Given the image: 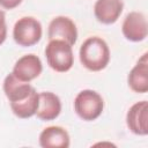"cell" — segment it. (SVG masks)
Segmentation results:
<instances>
[{
	"label": "cell",
	"mask_w": 148,
	"mask_h": 148,
	"mask_svg": "<svg viewBox=\"0 0 148 148\" xmlns=\"http://www.w3.org/2000/svg\"><path fill=\"white\" fill-rule=\"evenodd\" d=\"M38 142L43 148H68L71 146V136L62 126L52 125L43 128L39 133Z\"/></svg>",
	"instance_id": "cell-13"
},
{
	"label": "cell",
	"mask_w": 148,
	"mask_h": 148,
	"mask_svg": "<svg viewBox=\"0 0 148 148\" xmlns=\"http://www.w3.org/2000/svg\"><path fill=\"white\" fill-rule=\"evenodd\" d=\"M23 0H0V7L7 10L15 9L22 3Z\"/></svg>",
	"instance_id": "cell-16"
},
{
	"label": "cell",
	"mask_w": 148,
	"mask_h": 148,
	"mask_svg": "<svg viewBox=\"0 0 148 148\" xmlns=\"http://www.w3.org/2000/svg\"><path fill=\"white\" fill-rule=\"evenodd\" d=\"M62 104L59 96L52 91L39 92V103L36 111V117L42 121H52L61 113Z\"/></svg>",
	"instance_id": "cell-11"
},
{
	"label": "cell",
	"mask_w": 148,
	"mask_h": 148,
	"mask_svg": "<svg viewBox=\"0 0 148 148\" xmlns=\"http://www.w3.org/2000/svg\"><path fill=\"white\" fill-rule=\"evenodd\" d=\"M104 110V99L99 92L92 89H83L74 98V111L83 121H94L101 117Z\"/></svg>",
	"instance_id": "cell-3"
},
{
	"label": "cell",
	"mask_w": 148,
	"mask_h": 148,
	"mask_svg": "<svg viewBox=\"0 0 148 148\" xmlns=\"http://www.w3.org/2000/svg\"><path fill=\"white\" fill-rule=\"evenodd\" d=\"M44 53L49 67L54 72L66 73L74 65L73 46L62 39H50Z\"/></svg>",
	"instance_id": "cell-2"
},
{
	"label": "cell",
	"mask_w": 148,
	"mask_h": 148,
	"mask_svg": "<svg viewBox=\"0 0 148 148\" xmlns=\"http://www.w3.org/2000/svg\"><path fill=\"white\" fill-rule=\"evenodd\" d=\"M126 126L131 133L146 136L148 134V103L147 101L135 102L126 113Z\"/></svg>",
	"instance_id": "cell-7"
},
{
	"label": "cell",
	"mask_w": 148,
	"mask_h": 148,
	"mask_svg": "<svg viewBox=\"0 0 148 148\" xmlns=\"http://www.w3.org/2000/svg\"><path fill=\"white\" fill-rule=\"evenodd\" d=\"M77 28L75 22L65 15L53 17L47 27V38L50 39H62L69 45L74 46L77 40Z\"/></svg>",
	"instance_id": "cell-6"
},
{
	"label": "cell",
	"mask_w": 148,
	"mask_h": 148,
	"mask_svg": "<svg viewBox=\"0 0 148 148\" xmlns=\"http://www.w3.org/2000/svg\"><path fill=\"white\" fill-rule=\"evenodd\" d=\"M43 72V64L38 56L28 53L20 57L12 69V73L21 81L31 82L37 79Z\"/></svg>",
	"instance_id": "cell-8"
},
{
	"label": "cell",
	"mask_w": 148,
	"mask_h": 148,
	"mask_svg": "<svg viewBox=\"0 0 148 148\" xmlns=\"http://www.w3.org/2000/svg\"><path fill=\"white\" fill-rule=\"evenodd\" d=\"M124 10L123 0H96L94 3V15L102 24H113L118 21Z\"/></svg>",
	"instance_id": "cell-12"
},
{
	"label": "cell",
	"mask_w": 148,
	"mask_h": 148,
	"mask_svg": "<svg viewBox=\"0 0 148 148\" xmlns=\"http://www.w3.org/2000/svg\"><path fill=\"white\" fill-rule=\"evenodd\" d=\"M121 34L125 39L133 43L145 40L148 35V23L146 15L142 12H130L123 20Z\"/></svg>",
	"instance_id": "cell-5"
},
{
	"label": "cell",
	"mask_w": 148,
	"mask_h": 148,
	"mask_svg": "<svg viewBox=\"0 0 148 148\" xmlns=\"http://www.w3.org/2000/svg\"><path fill=\"white\" fill-rule=\"evenodd\" d=\"M7 38V23H6V14L2 9H0V46L5 43Z\"/></svg>",
	"instance_id": "cell-15"
},
{
	"label": "cell",
	"mask_w": 148,
	"mask_h": 148,
	"mask_svg": "<svg viewBox=\"0 0 148 148\" xmlns=\"http://www.w3.org/2000/svg\"><path fill=\"white\" fill-rule=\"evenodd\" d=\"M38 103H39V92H37V90L35 89L25 99L9 104V106L15 117L20 119H29L36 114V111L38 109Z\"/></svg>",
	"instance_id": "cell-14"
},
{
	"label": "cell",
	"mask_w": 148,
	"mask_h": 148,
	"mask_svg": "<svg viewBox=\"0 0 148 148\" xmlns=\"http://www.w3.org/2000/svg\"><path fill=\"white\" fill-rule=\"evenodd\" d=\"M2 90L9 104H13V103H17L25 99L35 90V87H32L30 82H24L18 80L10 72L3 79Z\"/></svg>",
	"instance_id": "cell-10"
},
{
	"label": "cell",
	"mask_w": 148,
	"mask_h": 148,
	"mask_svg": "<svg viewBox=\"0 0 148 148\" xmlns=\"http://www.w3.org/2000/svg\"><path fill=\"white\" fill-rule=\"evenodd\" d=\"M127 84L130 89L136 94H146L148 91V53L145 52L136 64L132 67L127 75Z\"/></svg>",
	"instance_id": "cell-9"
},
{
	"label": "cell",
	"mask_w": 148,
	"mask_h": 148,
	"mask_svg": "<svg viewBox=\"0 0 148 148\" xmlns=\"http://www.w3.org/2000/svg\"><path fill=\"white\" fill-rule=\"evenodd\" d=\"M43 36L42 23L34 16L20 17L13 27V39L22 47H30L39 43Z\"/></svg>",
	"instance_id": "cell-4"
},
{
	"label": "cell",
	"mask_w": 148,
	"mask_h": 148,
	"mask_svg": "<svg viewBox=\"0 0 148 148\" xmlns=\"http://www.w3.org/2000/svg\"><path fill=\"white\" fill-rule=\"evenodd\" d=\"M79 59L86 69L90 72H101L105 69L110 62V47L102 37L90 36L81 44Z\"/></svg>",
	"instance_id": "cell-1"
}]
</instances>
